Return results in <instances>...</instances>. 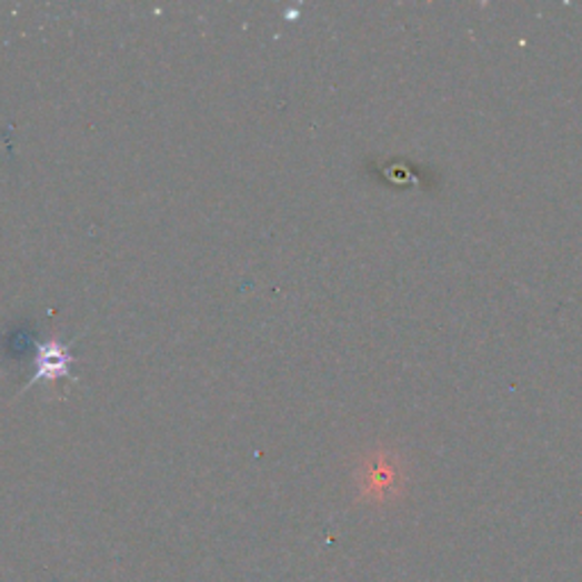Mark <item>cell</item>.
<instances>
[{"label": "cell", "instance_id": "1", "mask_svg": "<svg viewBox=\"0 0 582 582\" xmlns=\"http://www.w3.org/2000/svg\"><path fill=\"white\" fill-rule=\"evenodd\" d=\"M71 367H73V353L67 344L60 342V339H48V342H39L37 344V358H34V375L30 378V382H26L21 394L32 390V387L39 384V382H56V380H62V378L78 382Z\"/></svg>", "mask_w": 582, "mask_h": 582}]
</instances>
